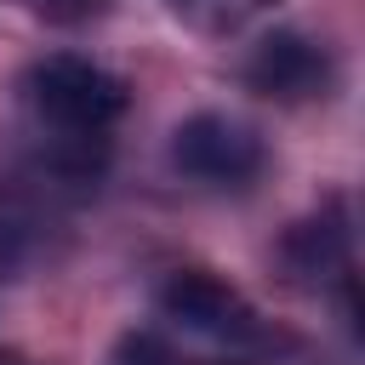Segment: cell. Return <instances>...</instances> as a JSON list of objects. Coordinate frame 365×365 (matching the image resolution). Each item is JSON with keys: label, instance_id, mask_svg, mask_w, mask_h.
<instances>
[{"label": "cell", "instance_id": "cell-1", "mask_svg": "<svg viewBox=\"0 0 365 365\" xmlns=\"http://www.w3.org/2000/svg\"><path fill=\"white\" fill-rule=\"evenodd\" d=\"M23 86H29V108L57 137H103L125 114V103H131L120 74H108L91 57H74V51L40 57Z\"/></svg>", "mask_w": 365, "mask_h": 365}, {"label": "cell", "instance_id": "cell-2", "mask_svg": "<svg viewBox=\"0 0 365 365\" xmlns=\"http://www.w3.org/2000/svg\"><path fill=\"white\" fill-rule=\"evenodd\" d=\"M171 160H177V171L228 188V182H251L262 171V143H257L251 125H240L228 114H194V120L177 125Z\"/></svg>", "mask_w": 365, "mask_h": 365}, {"label": "cell", "instance_id": "cell-3", "mask_svg": "<svg viewBox=\"0 0 365 365\" xmlns=\"http://www.w3.org/2000/svg\"><path fill=\"white\" fill-rule=\"evenodd\" d=\"M160 308H165V319H177L182 331H200V336H251L257 325V314L245 308V297L234 291V285H222L217 274H200V268H188V274H171L165 285H160Z\"/></svg>", "mask_w": 365, "mask_h": 365}, {"label": "cell", "instance_id": "cell-4", "mask_svg": "<svg viewBox=\"0 0 365 365\" xmlns=\"http://www.w3.org/2000/svg\"><path fill=\"white\" fill-rule=\"evenodd\" d=\"M325 74H331V68H325V51H319L314 40H302V34H291V29L268 34V40L251 51V63H245L251 91L279 97V103H297V97L325 91Z\"/></svg>", "mask_w": 365, "mask_h": 365}, {"label": "cell", "instance_id": "cell-5", "mask_svg": "<svg viewBox=\"0 0 365 365\" xmlns=\"http://www.w3.org/2000/svg\"><path fill=\"white\" fill-rule=\"evenodd\" d=\"M182 17H194L200 29H234V23H245L251 11H262L268 0H171Z\"/></svg>", "mask_w": 365, "mask_h": 365}, {"label": "cell", "instance_id": "cell-6", "mask_svg": "<svg viewBox=\"0 0 365 365\" xmlns=\"http://www.w3.org/2000/svg\"><path fill=\"white\" fill-rule=\"evenodd\" d=\"M46 17H91L97 11V0H34Z\"/></svg>", "mask_w": 365, "mask_h": 365}, {"label": "cell", "instance_id": "cell-7", "mask_svg": "<svg viewBox=\"0 0 365 365\" xmlns=\"http://www.w3.org/2000/svg\"><path fill=\"white\" fill-rule=\"evenodd\" d=\"M0 365H23V359H17V354H0Z\"/></svg>", "mask_w": 365, "mask_h": 365}]
</instances>
